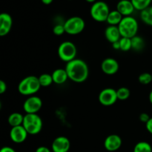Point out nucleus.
<instances>
[{"instance_id": "obj_1", "label": "nucleus", "mask_w": 152, "mask_h": 152, "mask_svg": "<svg viewBox=\"0 0 152 152\" xmlns=\"http://www.w3.org/2000/svg\"><path fill=\"white\" fill-rule=\"evenodd\" d=\"M65 69L68 74V79L74 83H84L88 77V66L83 59L76 58L67 63Z\"/></svg>"}, {"instance_id": "obj_2", "label": "nucleus", "mask_w": 152, "mask_h": 152, "mask_svg": "<svg viewBox=\"0 0 152 152\" xmlns=\"http://www.w3.org/2000/svg\"><path fill=\"white\" fill-rule=\"evenodd\" d=\"M41 87L38 77L35 76H28L19 83L18 91L24 96H33L39 91Z\"/></svg>"}, {"instance_id": "obj_3", "label": "nucleus", "mask_w": 152, "mask_h": 152, "mask_svg": "<svg viewBox=\"0 0 152 152\" xmlns=\"http://www.w3.org/2000/svg\"><path fill=\"white\" fill-rule=\"evenodd\" d=\"M118 28L122 37L132 39L137 36L139 25L137 19L133 16H125L119 24Z\"/></svg>"}, {"instance_id": "obj_4", "label": "nucleus", "mask_w": 152, "mask_h": 152, "mask_svg": "<svg viewBox=\"0 0 152 152\" xmlns=\"http://www.w3.org/2000/svg\"><path fill=\"white\" fill-rule=\"evenodd\" d=\"M24 126L28 134L36 135L42 129L43 123L42 118L37 114H26L24 116Z\"/></svg>"}, {"instance_id": "obj_5", "label": "nucleus", "mask_w": 152, "mask_h": 152, "mask_svg": "<svg viewBox=\"0 0 152 152\" xmlns=\"http://www.w3.org/2000/svg\"><path fill=\"white\" fill-rule=\"evenodd\" d=\"M110 13L108 4L103 1H96L91 5L90 14L92 19L98 22H106Z\"/></svg>"}, {"instance_id": "obj_6", "label": "nucleus", "mask_w": 152, "mask_h": 152, "mask_svg": "<svg viewBox=\"0 0 152 152\" xmlns=\"http://www.w3.org/2000/svg\"><path fill=\"white\" fill-rule=\"evenodd\" d=\"M57 52L59 59L68 63L76 59L77 49L74 43L70 41H65L59 45Z\"/></svg>"}, {"instance_id": "obj_7", "label": "nucleus", "mask_w": 152, "mask_h": 152, "mask_svg": "<svg viewBox=\"0 0 152 152\" xmlns=\"http://www.w3.org/2000/svg\"><path fill=\"white\" fill-rule=\"evenodd\" d=\"M65 33L70 35H77L83 31L86 27L84 19L80 16H72L63 24Z\"/></svg>"}, {"instance_id": "obj_8", "label": "nucleus", "mask_w": 152, "mask_h": 152, "mask_svg": "<svg viewBox=\"0 0 152 152\" xmlns=\"http://www.w3.org/2000/svg\"><path fill=\"white\" fill-rule=\"evenodd\" d=\"M117 90L111 88H107L103 89L99 93L98 96V100L104 106H111L114 105L117 101Z\"/></svg>"}, {"instance_id": "obj_9", "label": "nucleus", "mask_w": 152, "mask_h": 152, "mask_svg": "<svg viewBox=\"0 0 152 152\" xmlns=\"http://www.w3.org/2000/svg\"><path fill=\"white\" fill-rule=\"evenodd\" d=\"M42 107V101L37 96H30L23 104V109L26 114H37Z\"/></svg>"}, {"instance_id": "obj_10", "label": "nucleus", "mask_w": 152, "mask_h": 152, "mask_svg": "<svg viewBox=\"0 0 152 152\" xmlns=\"http://www.w3.org/2000/svg\"><path fill=\"white\" fill-rule=\"evenodd\" d=\"M28 132L23 126L13 127L10 131V138L14 143L20 144L25 142L28 137Z\"/></svg>"}, {"instance_id": "obj_11", "label": "nucleus", "mask_w": 152, "mask_h": 152, "mask_svg": "<svg viewBox=\"0 0 152 152\" xmlns=\"http://www.w3.org/2000/svg\"><path fill=\"white\" fill-rule=\"evenodd\" d=\"M71 148L70 140L64 136H59L55 138L51 145L53 152H68Z\"/></svg>"}, {"instance_id": "obj_12", "label": "nucleus", "mask_w": 152, "mask_h": 152, "mask_svg": "<svg viewBox=\"0 0 152 152\" xmlns=\"http://www.w3.org/2000/svg\"><path fill=\"white\" fill-rule=\"evenodd\" d=\"M120 65L118 62L114 58H106L101 64V69L107 75H114L119 71Z\"/></svg>"}, {"instance_id": "obj_13", "label": "nucleus", "mask_w": 152, "mask_h": 152, "mask_svg": "<svg viewBox=\"0 0 152 152\" xmlns=\"http://www.w3.org/2000/svg\"><path fill=\"white\" fill-rule=\"evenodd\" d=\"M13 26V19L9 13L0 14V36L5 37L10 33Z\"/></svg>"}, {"instance_id": "obj_14", "label": "nucleus", "mask_w": 152, "mask_h": 152, "mask_svg": "<svg viewBox=\"0 0 152 152\" xmlns=\"http://www.w3.org/2000/svg\"><path fill=\"white\" fill-rule=\"evenodd\" d=\"M122 145V139L119 135L111 134L105 138L104 147L108 151H116L120 149Z\"/></svg>"}, {"instance_id": "obj_15", "label": "nucleus", "mask_w": 152, "mask_h": 152, "mask_svg": "<svg viewBox=\"0 0 152 152\" xmlns=\"http://www.w3.org/2000/svg\"><path fill=\"white\" fill-rule=\"evenodd\" d=\"M116 10H118L123 15V17H125L132 16L135 8L131 0H120L117 4Z\"/></svg>"}, {"instance_id": "obj_16", "label": "nucleus", "mask_w": 152, "mask_h": 152, "mask_svg": "<svg viewBox=\"0 0 152 152\" xmlns=\"http://www.w3.org/2000/svg\"><path fill=\"white\" fill-rule=\"evenodd\" d=\"M105 37L106 39L111 44L118 42L122 37L118 26H112V25H109L105 28Z\"/></svg>"}, {"instance_id": "obj_17", "label": "nucleus", "mask_w": 152, "mask_h": 152, "mask_svg": "<svg viewBox=\"0 0 152 152\" xmlns=\"http://www.w3.org/2000/svg\"><path fill=\"white\" fill-rule=\"evenodd\" d=\"M52 77H53V83L56 85H62L68 80V76L65 69L62 68H58L53 71L52 73Z\"/></svg>"}, {"instance_id": "obj_18", "label": "nucleus", "mask_w": 152, "mask_h": 152, "mask_svg": "<svg viewBox=\"0 0 152 152\" xmlns=\"http://www.w3.org/2000/svg\"><path fill=\"white\" fill-rule=\"evenodd\" d=\"M123 16L118 10H114L112 11H110L109 14H108V18H107V23L109 25H112V26H118L119 24L123 19Z\"/></svg>"}, {"instance_id": "obj_19", "label": "nucleus", "mask_w": 152, "mask_h": 152, "mask_svg": "<svg viewBox=\"0 0 152 152\" xmlns=\"http://www.w3.org/2000/svg\"><path fill=\"white\" fill-rule=\"evenodd\" d=\"M8 123L12 128L22 126L24 121V116L18 112L12 113L8 117Z\"/></svg>"}, {"instance_id": "obj_20", "label": "nucleus", "mask_w": 152, "mask_h": 152, "mask_svg": "<svg viewBox=\"0 0 152 152\" xmlns=\"http://www.w3.org/2000/svg\"><path fill=\"white\" fill-rule=\"evenodd\" d=\"M140 16L144 24L152 27V6H149L146 9L140 11Z\"/></svg>"}, {"instance_id": "obj_21", "label": "nucleus", "mask_w": 152, "mask_h": 152, "mask_svg": "<svg viewBox=\"0 0 152 152\" xmlns=\"http://www.w3.org/2000/svg\"><path fill=\"white\" fill-rule=\"evenodd\" d=\"M132 49L136 51H140L145 47V42L142 37L139 36H135L132 38Z\"/></svg>"}, {"instance_id": "obj_22", "label": "nucleus", "mask_w": 152, "mask_h": 152, "mask_svg": "<svg viewBox=\"0 0 152 152\" xmlns=\"http://www.w3.org/2000/svg\"><path fill=\"white\" fill-rule=\"evenodd\" d=\"M135 10L142 11L151 6L152 0H131Z\"/></svg>"}, {"instance_id": "obj_23", "label": "nucleus", "mask_w": 152, "mask_h": 152, "mask_svg": "<svg viewBox=\"0 0 152 152\" xmlns=\"http://www.w3.org/2000/svg\"><path fill=\"white\" fill-rule=\"evenodd\" d=\"M133 152H152V147L148 142L141 141L135 145Z\"/></svg>"}, {"instance_id": "obj_24", "label": "nucleus", "mask_w": 152, "mask_h": 152, "mask_svg": "<svg viewBox=\"0 0 152 152\" xmlns=\"http://www.w3.org/2000/svg\"><path fill=\"white\" fill-rule=\"evenodd\" d=\"M38 78L42 87H48V86H50V85L53 83V77H52V75H50V74H41Z\"/></svg>"}, {"instance_id": "obj_25", "label": "nucleus", "mask_w": 152, "mask_h": 152, "mask_svg": "<svg viewBox=\"0 0 152 152\" xmlns=\"http://www.w3.org/2000/svg\"><path fill=\"white\" fill-rule=\"evenodd\" d=\"M117 95L119 100H126L131 95L130 90L126 87H121L117 90Z\"/></svg>"}, {"instance_id": "obj_26", "label": "nucleus", "mask_w": 152, "mask_h": 152, "mask_svg": "<svg viewBox=\"0 0 152 152\" xmlns=\"http://www.w3.org/2000/svg\"><path fill=\"white\" fill-rule=\"evenodd\" d=\"M120 50L123 51H129L132 49V39L126 38V37H121L120 39Z\"/></svg>"}, {"instance_id": "obj_27", "label": "nucleus", "mask_w": 152, "mask_h": 152, "mask_svg": "<svg viewBox=\"0 0 152 152\" xmlns=\"http://www.w3.org/2000/svg\"><path fill=\"white\" fill-rule=\"evenodd\" d=\"M140 83L142 85H148L152 83V74L149 73H142L138 77Z\"/></svg>"}, {"instance_id": "obj_28", "label": "nucleus", "mask_w": 152, "mask_h": 152, "mask_svg": "<svg viewBox=\"0 0 152 152\" xmlns=\"http://www.w3.org/2000/svg\"><path fill=\"white\" fill-rule=\"evenodd\" d=\"M53 32L56 36H62L64 33H65L64 25L58 24V25H55L53 28Z\"/></svg>"}, {"instance_id": "obj_29", "label": "nucleus", "mask_w": 152, "mask_h": 152, "mask_svg": "<svg viewBox=\"0 0 152 152\" xmlns=\"http://www.w3.org/2000/svg\"><path fill=\"white\" fill-rule=\"evenodd\" d=\"M150 118H151V117H150L149 115H148V114H146V113H142V114L140 115V120L142 123H146L147 122L150 120Z\"/></svg>"}, {"instance_id": "obj_30", "label": "nucleus", "mask_w": 152, "mask_h": 152, "mask_svg": "<svg viewBox=\"0 0 152 152\" xmlns=\"http://www.w3.org/2000/svg\"><path fill=\"white\" fill-rule=\"evenodd\" d=\"M7 86L5 82L3 80H0V94H3L7 91Z\"/></svg>"}, {"instance_id": "obj_31", "label": "nucleus", "mask_w": 152, "mask_h": 152, "mask_svg": "<svg viewBox=\"0 0 152 152\" xmlns=\"http://www.w3.org/2000/svg\"><path fill=\"white\" fill-rule=\"evenodd\" d=\"M145 128H146V130L152 134V117H151L150 120L145 123Z\"/></svg>"}, {"instance_id": "obj_32", "label": "nucleus", "mask_w": 152, "mask_h": 152, "mask_svg": "<svg viewBox=\"0 0 152 152\" xmlns=\"http://www.w3.org/2000/svg\"><path fill=\"white\" fill-rule=\"evenodd\" d=\"M35 152H51L48 148L45 146H39L37 148Z\"/></svg>"}, {"instance_id": "obj_33", "label": "nucleus", "mask_w": 152, "mask_h": 152, "mask_svg": "<svg viewBox=\"0 0 152 152\" xmlns=\"http://www.w3.org/2000/svg\"><path fill=\"white\" fill-rule=\"evenodd\" d=\"M0 152H16V151L13 148H11V147L4 146L1 148Z\"/></svg>"}, {"instance_id": "obj_34", "label": "nucleus", "mask_w": 152, "mask_h": 152, "mask_svg": "<svg viewBox=\"0 0 152 152\" xmlns=\"http://www.w3.org/2000/svg\"><path fill=\"white\" fill-rule=\"evenodd\" d=\"M113 48L115 49V50H120V40L118 42H116L113 43L112 44Z\"/></svg>"}, {"instance_id": "obj_35", "label": "nucleus", "mask_w": 152, "mask_h": 152, "mask_svg": "<svg viewBox=\"0 0 152 152\" xmlns=\"http://www.w3.org/2000/svg\"><path fill=\"white\" fill-rule=\"evenodd\" d=\"M41 1L44 4L48 5V4H50L52 2H53V0H41Z\"/></svg>"}, {"instance_id": "obj_36", "label": "nucleus", "mask_w": 152, "mask_h": 152, "mask_svg": "<svg viewBox=\"0 0 152 152\" xmlns=\"http://www.w3.org/2000/svg\"><path fill=\"white\" fill-rule=\"evenodd\" d=\"M148 98H149V101L152 104V90L151 91V92H150L149 94V96H148Z\"/></svg>"}, {"instance_id": "obj_37", "label": "nucleus", "mask_w": 152, "mask_h": 152, "mask_svg": "<svg viewBox=\"0 0 152 152\" xmlns=\"http://www.w3.org/2000/svg\"><path fill=\"white\" fill-rule=\"evenodd\" d=\"M86 1H87V2H88V3H94V2H96V1H97V0H86Z\"/></svg>"}, {"instance_id": "obj_38", "label": "nucleus", "mask_w": 152, "mask_h": 152, "mask_svg": "<svg viewBox=\"0 0 152 152\" xmlns=\"http://www.w3.org/2000/svg\"></svg>"}]
</instances>
